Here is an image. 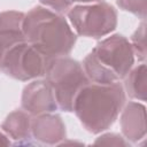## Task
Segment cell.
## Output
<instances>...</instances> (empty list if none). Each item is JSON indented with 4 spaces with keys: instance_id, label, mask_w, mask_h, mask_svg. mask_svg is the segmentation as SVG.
<instances>
[{
    "instance_id": "6da1fadb",
    "label": "cell",
    "mask_w": 147,
    "mask_h": 147,
    "mask_svg": "<svg viewBox=\"0 0 147 147\" xmlns=\"http://www.w3.org/2000/svg\"><path fill=\"white\" fill-rule=\"evenodd\" d=\"M124 102V87L118 82L111 84L91 82L76 96L72 111L88 132L96 134L114 124Z\"/></svg>"
},
{
    "instance_id": "7a4b0ae2",
    "label": "cell",
    "mask_w": 147,
    "mask_h": 147,
    "mask_svg": "<svg viewBox=\"0 0 147 147\" xmlns=\"http://www.w3.org/2000/svg\"><path fill=\"white\" fill-rule=\"evenodd\" d=\"M23 33L28 42L49 59L68 56L77 40L69 23L61 14L41 6L25 14Z\"/></svg>"
},
{
    "instance_id": "3957f363",
    "label": "cell",
    "mask_w": 147,
    "mask_h": 147,
    "mask_svg": "<svg viewBox=\"0 0 147 147\" xmlns=\"http://www.w3.org/2000/svg\"><path fill=\"white\" fill-rule=\"evenodd\" d=\"M133 63L132 45L122 34H113L96 44L84 59L83 69L90 82L111 84L123 79Z\"/></svg>"
},
{
    "instance_id": "277c9868",
    "label": "cell",
    "mask_w": 147,
    "mask_h": 147,
    "mask_svg": "<svg viewBox=\"0 0 147 147\" xmlns=\"http://www.w3.org/2000/svg\"><path fill=\"white\" fill-rule=\"evenodd\" d=\"M45 76L53 90L57 107L62 111H72L76 96L84 86L91 83L83 65L68 56L52 59Z\"/></svg>"
},
{
    "instance_id": "5b68a950",
    "label": "cell",
    "mask_w": 147,
    "mask_h": 147,
    "mask_svg": "<svg viewBox=\"0 0 147 147\" xmlns=\"http://www.w3.org/2000/svg\"><path fill=\"white\" fill-rule=\"evenodd\" d=\"M68 17L76 33L83 37L101 38L117 26V11L107 2L75 6L68 11Z\"/></svg>"
},
{
    "instance_id": "8992f818",
    "label": "cell",
    "mask_w": 147,
    "mask_h": 147,
    "mask_svg": "<svg viewBox=\"0 0 147 147\" xmlns=\"http://www.w3.org/2000/svg\"><path fill=\"white\" fill-rule=\"evenodd\" d=\"M51 60L25 40L7 52L0 62V69L14 79L26 82L45 76Z\"/></svg>"
},
{
    "instance_id": "52a82bcc",
    "label": "cell",
    "mask_w": 147,
    "mask_h": 147,
    "mask_svg": "<svg viewBox=\"0 0 147 147\" xmlns=\"http://www.w3.org/2000/svg\"><path fill=\"white\" fill-rule=\"evenodd\" d=\"M22 108L32 116L54 113L59 109L53 90L46 79L33 80L26 85L22 94Z\"/></svg>"
},
{
    "instance_id": "ba28073f",
    "label": "cell",
    "mask_w": 147,
    "mask_h": 147,
    "mask_svg": "<svg viewBox=\"0 0 147 147\" xmlns=\"http://www.w3.org/2000/svg\"><path fill=\"white\" fill-rule=\"evenodd\" d=\"M32 137L46 145H56L65 139V125L60 115L46 113L37 115L31 124Z\"/></svg>"
},
{
    "instance_id": "9c48e42d",
    "label": "cell",
    "mask_w": 147,
    "mask_h": 147,
    "mask_svg": "<svg viewBox=\"0 0 147 147\" xmlns=\"http://www.w3.org/2000/svg\"><path fill=\"white\" fill-rule=\"evenodd\" d=\"M25 14L16 10L0 13V62L15 45L25 41L23 22Z\"/></svg>"
},
{
    "instance_id": "30bf717a",
    "label": "cell",
    "mask_w": 147,
    "mask_h": 147,
    "mask_svg": "<svg viewBox=\"0 0 147 147\" xmlns=\"http://www.w3.org/2000/svg\"><path fill=\"white\" fill-rule=\"evenodd\" d=\"M121 129L127 141L138 142L146 136V108L138 102H129L122 111Z\"/></svg>"
},
{
    "instance_id": "8fae6325",
    "label": "cell",
    "mask_w": 147,
    "mask_h": 147,
    "mask_svg": "<svg viewBox=\"0 0 147 147\" xmlns=\"http://www.w3.org/2000/svg\"><path fill=\"white\" fill-rule=\"evenodd\" d=\"M31 124L32 118L30 114L23 110H15L6 117L1 124V129L7 137L15 140L16 144H30L29 140L32 137Z\"/></svg>"
},
{
    "instance_id": "7c38bea8",
    "label": "cell",
    "mask_w": 147,
    "mask_h": 147,
    "mask_svg": "<svg viewBox=\"0 0 147 147\" xmlns=\"http://www.w3.org/2000/svg\"><path fill=\"white\" fill-rule=\"evenodd\" d=\"M146 64L142 63L134 68L132 71L124 77L125 83L124 87L126 93L137 100L145 101L146 100V92H147V78H146Z\"/></svg>"
},
{
    "instance_id": "4fadbf2b",
    "label": "cell",
    "mask_w": 147,
    "mask_h": 147,
    "mask_svg": "<svg viewBox=\"0 0 147 147\" xmlns=\"http://www.w3.org/2000/svg\"><path fill=\"white\" fill-rule=\"evenodd\" d=\"M146 24L145 22H142L139 28L136 30V32L132 34V48L134 52V55L138 56L139 60H145L146 59V41H145V37H146Z\"/></svg>"
},
{
    "instance_id": "5bb4252c",
    "label": "cell",
    "mask_w": 147,
    "mask_h": 147,
    "mask_svg": "<svg viewBox=\"0 0 147 147\" xmlns=\"http://www.w3.org/2000/svg\"><path fill=\"white\" fill-rule=\"evenodd\" d=\"M119 8L123 10L130 11L140 18L145 20L146 17V0H116Z\"/></svg>"
},
{
    "instance_id": "9a60e30c",
    "label": "cell",
    "mask_w": 147,
    "mask_h": 147,
    "mask_svg": "<svg viewBox=\"0 0 147 147\" xmlns=\"http://www.w3.org/2000/svg\"><path fill=\"white\" fill-rule=\"evenodd\" d=\"M42 5L49 7L57 14H65L72 7V0H40Z\"/></svg>"
},
{
    "instance_id": "2e32d148",
    "label": "cell",
    "mask_w": 147,
    "mask_h": 147,
    "mask_svg": "<svg viewBox=\"0 0 147 147\" xmlns=\"http://www.w3.org/2000/svg\"><path fill=\"white\" fill-rule=\"evenodd\" d=\"M95 145H115V146H127L129 141H126L123 137L116 133H106L99 137L95 141Z\"/></svg>"
},
{
    "instance_id": "e0dca14e",
    "label": "cell",
    "mask_w": 147,
    "mask_h": 147,
    "mask_svg": "<svg viewBox=\"0 0 147 147\" xmlns=\"http://www.w3.org/2000/svg\"><path fill=\"white\" fill-rule=\"evenodd\" d=\"M11 142H10V140H9V138L7 137V134L5 133V132H1L0 131V146H8V145H10Z\"/></svg>"
},
{
    "instance_id": "ac0fdd59",
    "label": "cell",
    "mask_w": 147,
    "mask_h": 147,
    "mask_svg": "<svg viewBox=\"0 0 147 147\" xmlns=\"http://www.w3.org/2000/svg\"><path fill=\"white\" fill-rule=\"evenodd\" d=\"M95 1H101V0H72V2H95Z\"/></svg>"
}]
</instances>
